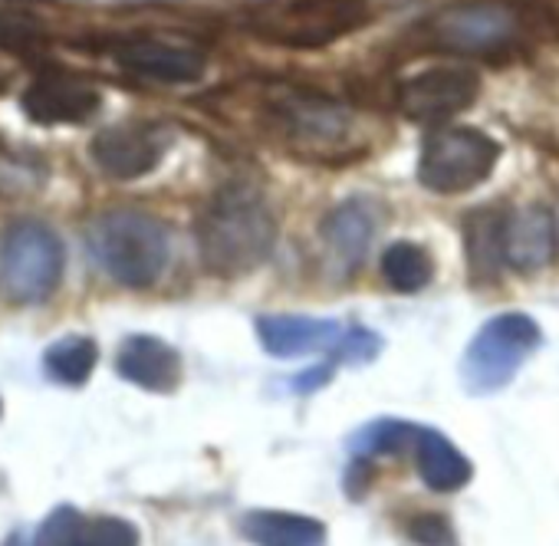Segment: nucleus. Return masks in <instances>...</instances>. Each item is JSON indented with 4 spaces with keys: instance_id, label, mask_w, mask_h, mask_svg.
<instances>
[{
    "instance_id": "f257e3e1",
    "label": "nucleus",
    "mask_w": 559,
    "mask_h": 546,
    "mask_svg": "<svg viewBox=\"0 0 559 546\" xmlns=\"http://www.w3.org/2000/svg\"><path fill=\"white\" fill-rule=\"evenodd\" d=\"M276 240V221L266 198L243 181L221 188L198 221L201 260L217 277H243L257 270Z\"/></svg>"
},
{
    "instance_id": "f03ea898",
    "label": "nucleus",
    "mask_w": 559,
    "mask_h": 546,
    "mask_svg": "<svg viewBox=\"0 0 559 546\" xmlns=\"http://www.w3.org/2000/svg\"><path fill=\"white\" fill-rule=\"evenodd\" d=\"M93 263L129 290H148L162 281L171 260L168 227L145 211H109L86 234Z\"/></svg>"
},
{
    "instance_id": "7ed1b4c3",
    "label": "nucleus",
    "mask_w": 559,
    "mask_h": 546,
    "mask_svg": "<svg viewBox=\"0 0 559 546\" xmlns=\"http://www.w3.org/2000/svg\"><path fill=\"white\" fill-rule=\"evenodd\" d=\"M372 17L369 0H260L247 11V31L273 47L323 50Z\"/></svg>"
},
{
    "instance_id": "20e7f679",
    "label": "nucleus",
    "mask_w": 559,
    "mask_h": 546,
    "mask_svg": "<svg viewBox=\"0 0 559 546\" xmlns=\"http://www.w3.org/2000/svg\"><path fill=\"white\" fill-rule=\"evenodd\" d=\"M67 270V247L60 234L34 217H21L0 237V273L11 300L44 304L57 294Z\"/></svg>"
},
{
    "instance_id": "39448f33",
    "label": "nucleus",
    "mask_w": 559,
    "mask_h": 546,
    "mask_svg": "<svg viewBox=\"0 0 559 546\" xmlns=\"http://www.w3.org/2000/svg\"><path fill=\"white\" fill-rule=\"evenodd\" d=\"M263 116H266V129L284 139L290 152L313 155V158L349 152L356 132L349 109L307 90H287L273 96Z\"/></svg>"
},
{
    "instance_id": "423d86ee",
    "label": "nucleus",
    "mask_w": 559,
    "mask_h": 546,
    "mask_svg": "<svg viewBox=\"0 0 559 546\" xmlns=\"http://www.w3.org/2000/svg\"><path fill=\"white\" fill-rule=\"evenodd\" d=\"M500 145L471 126H441L428 132L418 155V181L435 194H464L490 178Z\"/></svg>"
},
{
    "instance_id": "0eeeda50",
    "label": "nucleus",
    "mask_w": 559,
    "mask_h": 546,
    "mask_svg": "<svg viewBox=\"0 0 559 546\" xmlns=\"http://www.w3.org/2000/svg\"><path fill=\"white\" fill-rule=\"evenodd\" d=\"M539 343H543V333L536 320H530L526 313H500L487 320L471 340V346L464 349V359H461L464 385L474 395H487V392L510 385L523 359L536 353Z\"/></svg>"
},
{
    "instance_id": "6e6552de",
    "label": "nucleus",
    "mask_w": 559,
    "mask_h": 546,
    "mask_svg": "<svg viewBox=\"0 0 559 546\" xmlns=\"http://www.w3.org/2000/svg\"><path fill=\"white\" fill-rule=\"evenodd\" d=\"M168 145H171V135L162 126L122 122V126L103 129L90 142V158L103 175L116 181H135V178L152 175L162 165Z\"/></svg>"
},
{
    "instance_id": "1a4fd4ad",
    "label": "nucleus",
    "mask_w": 559,
    "mask_h": 546,
    "mask_svg": "<svg viewBox=\"0 0 559 546\" xmlns=\"http://www.w3.org/2000/svg\"><path fill=\"white\" fill-rule=\"evenodd\" d=\"M428 37L451 54H487L516 37V17L503 4H457L428 21Z\"/></svg>"
},
{
    "instance_id": "9d476101",
    "label": "nucleus",
    "mask_w": 559,
    "mask_h": 546,
    "mask_svg": "<svg viewBox=\"0 0 559 546\" xmlns=\"http://www.w3.org/2000/svg\"><path fill=\"white\" fill-rule=\"evenodd\" d=\"M477 93H480V80L471 70L438 67V70H425L402 83L399 109L415 122L438 126V122H448L457 112L471 109Z\"/></svg>"
},
{
    "instance_id": "9b49d317",
    "label": "nucleus",
    "mask_w": 559,
    "mask_h": 546,
    "mask_svg": "<svg viewBox=\"0 0 559 546\" xmlns=\"http://www.w3.org/2000/svg\"><path fill=\"white\" fill-rule=\"evenodd\" d=\"M112 57L126 73H135V76L152 80V83H168V86L194 83L207 70V60L201 50L185 47V44H171V40H158V37L122 40L112 50Z\"/></svg>"
},
{
    "instance_id": "f8f14e48",
    "label": "nucleus",
    "mask_w": 559,
    "mask_h": 546,
    "mask_svg": "<svg viewBox=\"0 0 559 546\" xmlns=\"http://www.w3.org/2000/svg\"><path fill=\"white\" fill-rule=\"evenodd\" d=\"M99 90L70 73L37 76L21 96V109L40 126H80L99 112Z\"/></svg>"
},
{
    "instance_id": "ddd939ff",
    "label": "nucleus",
    "mask_w": 559,
    "mask_h": 546,
    "mask_svg": "<svg viewBox=\"0 0 559 546\" xmlns=\"http://www.w3.org/2000/svg\"><path fill=\"white\" fill-rule=\"evenodd\" d=\"M376 230H379L376 204L366 198H349L336 211L326 214L320 237L326 244L330 263L340 270V277H353L359 270V263L366 260V253L372 247Z\"/></svg>"
},
{
    "instance_id": "4468645a",
    "label": "nucleus",
    "mask_w": 559,
    "mask_h": 546,
    "mask_svg": "<svg viewBox=\"0 0 559 546\" xmlns=\"http://www.w3.org/2000/svg\"><path fill=\"white\" fill-rule=\"evenodd\" d=\"M556 217L543 204L507 211L503 217V263L516 273H536L556 257Z\"/></svg>"
},
{
    "instance_id": "2eb2a0df",
    "label": "nucleus",
    "mask_w": 559,
    "mask_h": 546,
    "mask_svg": "<svg viewBox=\"0 0 559 546\" xmlns=\"http://www.w3.org/2000/svg\"><path fill=\"white\" fill-rule=\"evenodd\" d=\"M37 546H139V530L126 517H86L57 507L37 530Z\"/></svg>"
},
{
    "instance_id": "dca6fc26",
    "label": "nucleus",
    "mask_w": 559,
    "mask_h": 546,
    "mask_svg": "<svg viewBox=\"0 0 559 546\" xmlns=\"http://www.w3.org/2000/svg\"><path fill=\"white\" fill-rule=\"evenodd\" d=\"M257 336L260 346L270 356L280 359H297L310 353H336L343 343V327L333 320H313V317H260L257 320Z\"/></svg>"
},
{
    "instance_id": "f3484780",
    "label": "nucleus",
    "mask_w": 559,
    "mask_h": 546,
    "mask_svg": "<svg viewBox=\"0 0 559 546\" xmlns=\"http://www.w3.org/2000/svg\"><path fill=\"white\" fill-rule=\"evenodd\" d=\"M116 372L145 389V392H171L181 382V356L158 336H129L116 353Z\"/></svg>"
},
{
    "instance_id": "a211bd4d",
    "label": "nucleus",
    "mask_w": 559,
    "mask_h": 546,
    "mask_svg": "<svg viewBox=\"0 0 559 546\" xmlns=\"http://www.w3.org/2000/svg\"><path fill=\"white\" fill-rule=\"evenodd\" d=\"M240 533L253 546H326L323 520L290 510H247Z\"/></svg>"
},
{
    "instance_id": "6ab92c4d",
    "label": "nucleus",
    "mask_w": 559,
    "mask_h": 546,
    "mask_svg": "<svg viewBox=\"0 0 559 546\" xmlns=\"http://www.w3.org/2000/svg\"><path fill=\"white\" fill-rule=\"evenodd\" d=\"M415 458H418V474L435 494H454L471 484L474 467L471 461L454 448L451 438H444L435 428H421L415 441Z\"/></svg>"
},
{
    "instance_id": "aec40b11",
    "label": "nucleus",
    "mask_w": 559,
    "mask_h": 546,
    "mask_svg": "<svg viewBox=\"0 0 559 546\" xmlns=\"http://www.w3.org/2000/svg\"><path fill=\"white\" fill-rule=\"evenodd\" d=\"M503 217H507V211L484 207V211L471 214L464 224V247H467L474 281H493L507 266L503 263Z\"/></svg>"
},
{
    "instance_id": "412c9836",
    "label": "nucleus",
    "mask_w": 559,
    "mask_h": 546,
    "mask_svg": "<svg viewBox=\"0 0 559 546\" xmlns=\"http://www.w3.org/2000/svg\"><path fill=\"white\" fill-rule=\"evenodd\" d=\"M96 363H99V346L90 336H63L44 353V372L70 389L86 385Z\"/></svg>"
},
{
    "instance_id": "4be33fe9",
    "label": "nucleus",
    "mask_w": 559,
    "mask_h": 546,
    "mask_svg": "<svg viewBox=\"0 0 559 546\" xmlns=\"http://www.w3.org/2000/svg\"><path fill=\"white\" fill-rule=\"evenodd\" d=\"M382 277L399 294H418L435 277L431 253L412 240H399L382 253Z\"/></svg>"
},
{
    "instance_id": "5701e85b",
    "label": "nucleus",
    "mask_w": 559,
    "mask_h": 546,
    "mask_svg": "<svg viewBox=\"0 0 559 546\" xmlns=\"http://www.w3.org/2000/svg\"><path fill=\"white\" fill-rule=\"evenodd\" d=\"M418 425L412 422H399V418H382V422H372L366 428H359L353 438H349V451L356 458H376V454H395L408 444L418 441Z\"/></svg>"
},
{
    "instance_id": "b1692460",
    "label": "nucleus",
    "mask_w": 559,
    "mask_h": 546,
    "mask_svg": "<svg viewBox=\"0 0 559 546\" xmlns=\"http://www.w3.org/2000/svg\"><path fill=\"white\" fill-rule=\"evenodd\" d=\"M408 536L418 546H457L454 530H451L448 517H441V513H418V517H412L408 520Z\"/></svg>"
},
{
    "instance_id": "393cba45",
    "label": "nucleus",
    "mask_w": 559,
    "mask_h": 546,
    "mask_svg": "<svg viewBox=\"0 0 559 546\" xmlns=\"http://www.w3.org/2000/svg\"><path fill=\"white\" fill-rule=\"evenodd\" d=\"M382 349V340L369 330H349L343 333V343L336 346V359L346 363H369Z\"/></svg>"
},
{
    "instance_id": "a878e982",
    "label": "nucleus",
    "mask_w": 559,
    "mask_h": 546,
    "mask_svg": "<svg viewBox=\"0 0 559 546\" xmlns=\"http://www.w3.org/2000/svg\"><path fill=\"white\" fill-rule=\"evenodd\" d=\"M4 546H34V543H31V539H27L24 533H14V536H11V539L4 543Z\"/></svg>"
},
{
    "instance_id": "bb28decb",
    "label": "nucleus",
    "mask_w": 559,
    "mask_h": 546,
    "mask_svg": "<svg viewBox=\"0 0 559 546\" xmlns=\"http://www.w3.org/2000/svg\"><path fill=\"white\" fill-rule=\"evenodd\" d=\"M0 415H4V402H0Z\"/></svg>"
}]
</instances>
